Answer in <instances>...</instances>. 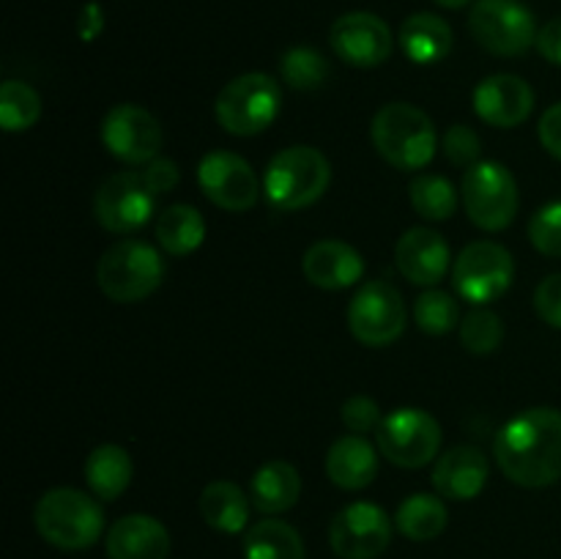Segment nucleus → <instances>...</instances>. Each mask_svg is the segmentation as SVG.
<instances>
[{"mask_svg":"<svg viewBox=\"0 0 561 559\" xmlns=\"http://www.w3.org/2000/svg\"><path fill=\"white\" fill-rule=\"evenodd\" d=\"M340 417H343V425L348 427L351 433H359V436L362 433H370L373 427L378 431V425H381L378 403L373 398H367V395H354V398L345 400Z\"/></svg>","mask_w":561,"mask_h":559,"instance_id":"nucleus-37","label":"nucleus"},{"mask_svg":"<svg viewBox=\"0 0 561 559\" xmlns=\"http://www.w3.org/2000/svg\"><path fill=\"white\" fill-rule=\"evenodd\" d=\"M157 195L146 186L140 173H115L96 190L93 212L99 225L110 233H131L151 219Z\"/></svg>","mask_w":561,"mask_h":559,"instance_id":"nucleus-14","label":"nucleus"},{"mask_svg":"<svg viewBox=\"0 0 561 559\" xmlns=\"http://www.w3.org/2000/svg\"><path fill=\"white\" fill-rule=\"evenodd\" d=\"M301 497V477L288 460H272L255 471L250 482V499L263 515H279L294 507Z\"/></svg>","mask_w":561,"mask_h":559,"instance_id":"nucleus-24","label":"nucleus"},{"mask_svg":"<svg viewBox=\"0 0 561 559\" xmlns=\"http://www.w3.org/2000/svg\"><path fill=\"white\" fill-rule=\"evenodd\" d=\"M36 532L60 551L91 548L104 532V510L96 499L77 488H53L33 510Z\"/></svg>","mask_w":561,"mask_h":559,"instance_id":"nucleus-2","label":"nucleus"},{"mask_svg":"<svg viewBox=\"0 0 561 559\" xmlns=\"http://www.w3.org/2000/svg\"><path fill=\"white\" fill-rule=\"evenodd\" d=\"M398 42L411 64L431 66L447 58L449 49H453V27L438 14L420 11L400 25Z\"/></svg>","mask_w":561,"mask_h":559,"instance_id":"nucleus-23","label":"nucleus"},{"mask_svg":"<svg viewBox=\"0 0 561 559\" xmlns=\"http://www.w3.org/2000/svg\"><path fill=\"white\" fill-rule=\"evenodd\" d=\"M504 338V323L502 316L488 307H477L469 316L460 321V343L471 354H493Z\"/></svg>","mask_w":561,"mask_h":559,"instance_id":"nucleus-33","label":"nucleus"},{"mask_svg":"<svg viewBox=\"0 0 561 559\" xmlns=\"http://www.w3.org/2000/svg\"><path fill=\"white\" fill-rule=\"evenodd\" d=\"M102 142L126 164H148L162 148V126L140 104H118L102 121Z\"/></svg>","mask_w":561,"mask_h":559,"instance_id":"nucleus-15","label":"nucleus"},{"mask_svg":"<svg viewBox=\"0 0 561 559\" xmlns=\"http://www.w3.org/2000/svg\"><path fill=\"white\" fill-rule=\"evenodd\" d=\"M142 181H146L148 190L153 192V195H168L170 190H173L175 184H179L181 173H179V164L170 162V159H151V162L146 164V168L140 170Z\"/></svg>","mask_w":561,"mask_h":559,"instance_id":"nucleus-39","label":"nucleus"},{"mask_svg":"<svg viewBox=\"0 0 561 559\" xmlns=\"http://www.w3.org/2000/svg\"><path fill=\"white\" fill-rule=\"evenodd\" d=\"M469 31L482 49L504 58L524 55L540 33L535 14L520 0H477L469 14Z\"/></svg>","mask_w":561,"mask_h":559,"instance_id":"nucleus-9","label":"nucleus"},{"mask_svg":"<svg viewBox=\"0 0 561 559\" xmlns=\"http://www.w3.org/2000/svg\"><path fill=\"white\" fill-rule=\"evenodd\" d=\"M529 239L542 255L561 258V201L537 208L529 223Z\"/></svg>","mask_w":561,"mask_h":559,"instance_id":"nucleus-35","label":"nucleus"},{"mask_svg":"<svg viewBox=\"0 0 561 559\" xmlns=\"http://www.w3.org/2000/svg\"><path fill=\"white\" fill-rule=\"evenodd\" d=\"M535 110V91L518 75H491L474 88V113L499 129H515Z\"/></svg>","mask_w":561,"mask_h":559,"instance_id":"nucleus-17","label":"nucleus"},{"mask_svg":"<svg viewBox=\"0 0 561 559\" xmlns=\"http://www.w3.org/2000/svg\"><path fill=\"white\" fill-rule=\"evenodd\" d=\"M376 151L398 170H420L436 157V129L427 113L409 102L383 104L370 124Z\"/></svg>","mask_w":561,"mask_h":559,"instance_id":"nucleus-3","label":"nucleus"},{"mask_svg":"<svg viewBox=\"0 0 561 559\" xmlns=\"http://www.w3.org/2000/svg\"><path fill=\"white\" fill-rule=\"evenodd\" d=\"M285 85L294 91H318L332 77L329 60L312 47H294L279 58Z\"/></svg>","mask_w":561,"mask_h":559,"instance_id":"nucleus-32","label":"nucleus"},{"mask_svg":"<svg viewBox=\"0 0 561 559\" xmlns=\"http://www.w3.org/2000/svg\"><path fill=\"white\" fill-rule=\"evenodd\" d=\"M535 47H537V53L548 60V64L561 66V16H553L548 25L540 27Z\"/></svg>","mask_w":561,"mask_h":559,"instance_id":"nucleus-41","label":"nucleus"},{"mask_svg":"<svg viewBox=\"0 0 561 559\" xmlns=\"http://www.w3.org/2000/svg\"><path fill=\"white\" fill-rule=\"evenodd\" d=\"M431 480L438 497L455 499V502H469V499L480 497L488 482L485 453L480 447H471V444L453 447L433 466Z\"/></svg>","mask_w":561,"mask_h":559,"instance_id":"nucleus-20","label":"nucleus"},{"mask_svg":"<svg viewBox=\"0 0 561 559\" xmlns=\"http://www.w3.org/2000/svg\"><path fill=\"white\" fill-rule=\"evenodd\" d=\"M301 272L316 288L343 290L351 288L365 274V261L359 250L340 239L316 241L301 258Z\"/></svg>","mask_w":561,"mask_h":559,"instance_id":"nucleus-19","label":"nucleus"},{"mask_svg":"<svg viewBox=\"0 0 561 559\" xmlns=\"http://www.w3.org/2000/svg\"><path fill=\"white\" fill-rule=\"evenodd\" d=\"M332 181V164L318 148L290 146L268 162L263 192L279 212H299L312 206Z\"/></svg>","mask_w":561,"mask_h":559,"instance_id":"nucleus-4","label":"nucleus"},{"mask_svg":"<svg viewBox=\"0 0 561 559\" xmlns=\"http://www.w3.org/2000/svg\"><path fill=\"white\" fill-rule=\"evenodd\" d=\"M327 475L343 491H362L378 475V453L359 433L337 438L327 453Z\"/></svg>","mask_w":561,"mask_h":559,"instance_id":"nucleus-22","label":"nucleus"},{"mask_svg":"<svg viewBox=\"0 0 561 559\" xmlns=\"http://www.w3.org/2000/svg\"><path fill=\"white\" fill-rule=\"evenodd\" d=\"M449 244L431 228H411L394 244V263L414 285L442 283L449 269Z\"/></svg>","mask_w":561,"mask_h":559,"instance_id":"nucleus-18","label":"nucleus"},{"mask_svg":"<svg viewBox=\"0 0 561 559\" xmlns=\"http://www.w3.org/2000/svg\"><path fill=\"white\" fill-rule=\"evenodd\" d=\"M442 146H444V153H447V159L455 164V168L469 170L471 164L480 162V157H482L480 135H477L469 124L449 126L447 135H444V140H442Z\"/></svg>","mask_w":561,"mask_h":559,"instance_id":"nucleus-36","label":"nucleus"},{"mask_svg":"<svg viewBox=\"0 0 561 559\" xmlns=\"http://www.w3.org/2000/svg\"><path fill=\"white\" fill-rule=\"evenodd\" d=\"M447 507L433 493H414V497L403 499V504L394 513V526L403 537L416 543L433 540L447 529Z\"/></svg>","mask_w":561,"mask_h":559,"instance_id":"nucleus-29","label":"nucleus"},{"mask_svg":"<svg viewBox=\"0 0 561 559\" xmlns=\"http://www.w3.org/2000/svg\"><path fill=\"white\" fill-rule=\"evenodd\" d=\"M409 197L414 212L431 223H444L458 212V190L444 175H416L409 184Z\"/></svg>","mask_w":561,"mask_h":559,"instance_id":"nucleus-30","label":"nucleus"},{"mask_svg":"<svg viewBox=\"0 0 561 559\" xmlns=\"http://www.w3.org/2000/svg\"><path fill=\"white\" fill-rule=\"evenodd\" d=\"M135 464L131 455L118 444H102L85 460V482L93 497L102 502H115L129 488Z\"/></svg>","mask_w":561,"mask_h":559,"instance_id":"nucleus-26","label":"nucleus"},{"mask_svg":"<svg viewBox=\"0 0 561 559\" xmlns=\"http://www.w3.org/2000/svg\"><path fill=\"white\" fill-rule=\"evenodd\" d=\"M416 327L427 334H447L458 327V301L444 290H425L414 305Z\"/></svg>","mask_w":561,"mask_h":559,"instance_id":"nucleus-34","label":"nucleus"},{"mask_svg":"<svg viewBox=\"0 0 561 559\" xmlns=\"http://www.w3.org/2000/svg\"><path fill=\"white\" fill-rule=\"evenodd\" d=\"M438 5H444V9H460V5H469L471 0H436Z\"/></svg>","mask_w":561,"mask_h":559,"instance_id":"nucleus-42","label":"nucleus"},{"mask_svg":"<svg viewBox=\"0 0 561 559\" xmlns=\"http://www.w3.org/2000/svg\"><path fill=\"white\" fill-rule=\"evenodd\" d=\"M499 469L524 488H546L561 480V411L551 406L526 409L499 431L493 444Z\"/></svg>","mask_w":561,"mask_h":559,"instance_id":"nucleus-1","label":"nucleus"},{"mask_svg":"<svg viewBox=\"0 0 561 559\" xmlns=\"http://www.w3.org/2000/svg\"><path fill=\"white\" fill-rule=\"evenodd\" d=\"M515 263L507 247L496 241H471L453 263V285L469 305L485 307L513 285Z\"/></svg>","mask_w":561,"mask_h":559,"instance_id":"nucleus-8","label":"nucleus"},{"mask_svg":"<svg viewBox=\"0 0 561 559\" xmlns=\"http://www.w3.org/2000/svg\"><path fill=\"white\" fill-rule=\"evenodd\" d=\"M244 559H307L305 540L285 521L263 518L247 529Z\"/></svg>","mask_w":561,"mask_h":559,"instance_id":"nucleus-28","label":"nucleus"},{"mask_svg":"<svg viewBox=\"0 0 561 559\" xmlns=\"http://www.w3.org/2000/svg\"><path fill=\"white\" fill-rule=\"evenodd\" d=\"M392 543V518L373 502H354L329 524V546L340 559H378Z\"/></svg>","mask_w":561,"mask_h":559,"instance_id":"nucleus-12","label":"nucleus"},{"mask_svg":"<svg viewBox=\"0 0 561 559\" xmlns=\"http://www.w3.org/2000/svg\"><path fill=\"white\" fill-rule=\"evenodd\" d=\"M206 239V223L197 208L186 203L168 206L157 217V241L162 250L173 258H186L197 250Z\"/></svg>","mask_w":561,"mask_h":559,"instance_id":"nucleus-27","label":"nucleus"},{"mask_svg":"<svg viewBox=\"0 0 561 559\" xmlns=\"http://www.w3.org/2000/svg\"><path fill=\"white\" fill-rule=\"evenodd\" d=\"M197 181L203 195L225 212H250L261 197V181L252 164L239 153H206L197 164Z\"/></svg>","mask_w":561,"mask_h":559,"instance_id":"nucleus-13","label":"nucleus"},{"mask_svg":"<svg viewBox=\"0 0 561 559\" xmlns=\"http://www.w3.org/2000/svg\"><path fill=\"white\" fill-rule=\"evenodd\" d=\"M329 44L334 55L356 69L381 66L392 55V31L381 16L370 11H351L334 20L329 31Z\"/></svg>","mask_w":561,"mask_h":559,"instance_id":"nucleus-16","label":"nucleus"},{"mask_svg":"<svg viewBox=\"0 0 561 559\" xmlns=\"http://www.w3.org/2000/svg\"><path fill=\"white\" fill-rule=\"evenodd\" d=\"M250 502L247 493L236 482L217 480L203 488L197 507H201L203 521L211 529L225 532V535H239L250 521Z\"/></svg>","mask_w":561,"mask_h":559,"instance_id":"nucleus-25","label":"nucleus"},{"mask_svg":"<svg viewBox=\"0 0 561 559\" xmlns=\"http://www.w3.org/2000/svg\"><path fill=\"white\" fill-rule=\"evenodd\" d=\"M537 132H540L542 148L561 162V102H557L553 107H548L546 113H542Z\"/></svg>","mask_w":561,"mask_h":559,"instance_id":"nucleus-40","label":"nucleus"},{"mask_svg":"<svg viewBox=\"0 0 561 559\" xmlns=\"http://www.w3.org/2000/svg\"><path fill=\"white\" fill-rule=\"evenodd\" d=\"M279 102H283L279 82L263 71H250V75L233 77L219 91L214 113L225 132L236 137H252L274 124L279 115Z\"/></svg>","mask_w":561,"mask_h":559,"instance_id":"nucleus-6","label":"nucleus"},{"mask_svg":"<svg viewBox=\"0 0 561 559\" xmlns=\"http://www.w3.org/2000/svg\"><path fill=\"white\" fill-rule=\"evenodd\" d=\"M460 197L471 223L482 230H504L518 214V184L504 164L480 159L463 173Z\"/></svg>","mask_w":561,"mask_h":559,"instance_id":"nucleus-7","label":"nucleus"},{"mask_svg":"<svg viewBox=\"0 0 561 559\" xmlns=\"http://www.w3.org/2000/svg\"><path fill=\"white\" fill-rule=\"evenodd\" d=\"M104 548L107 559H168L170 532L151 515L131 513L110 526Z\"/></svg>","mask_w":561,"mask_h":559,"instance_id":"nucleus-21","label":"nucleus"},{"mask_svg":"<svg viewBox=\"0 0 561 559\" xmlns=\"http://www.w3.org/2000/svg\"><path fill=\"white\" fill-rule=\"evenodd\" d=\"M378 449L400 469H420L438 455L442 425L422 409H398L383 417L376 431Z\"/></svg>","mask_w":561,"mask_h":559,"instance_id":"nucleus-10","label":"nucleus"},{"mask_svg":"<svg viewBox=\"0 0 561 559\" xmlns=\"http://www.w3.org/2000/svg\"><path fill=\"white\" fill-rule=\"evenodd\" d=\"M403 294L387 280H370L356 290L348 307V329L362 345L383 349L405 329Z\"/></svg>","mask_w":561,"mask_h":559,"instance_id":"nucleus-11","label":"nucleus"},{"mask_svg":"<svg viewBox=\"0 0 561 559\" xmlns=\"http://www.w3.org/2000/svg\"><path fill=\"white\" fill-rule=\"evenodd\" d=\"M99 288L118 305L142 301L162 285L164 261L151 244L137 239L115 241L96 266Z\"/></svg>","mask_w":561,"mask_h":559,"instance_id":"nucleus-5","label":"nucleus"},{"mask_svg":"<svg viewBox=\"0 0 561 559\" xmlns=\"http://www.w3.org/2000/svg\"><path fill=\"white\" fill-rule=\"evenodd\" d=\"M42 118V99L27 82L5 80L0 88V126L5 132H25Z\"/></svg>","mask_w":561,"mask_h":559,"instance_id":"nucleus-31","label":"nucleus"},{"mask_svg":"<svg viewBox=\"0 0 561 559\" xmlns=\"http://www.w3.org/2000/svg\"><path fill=\"white\" fill-rule=\"evenodd\" d=\"M535 310L548 327L561 329V272L542 280L535 290Z\"/></svg>","mask_w":561,"mask_h":559,"instance_id":"nucleus-38","label":"nucleus"}]
</instances>
